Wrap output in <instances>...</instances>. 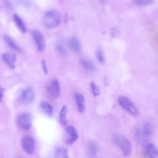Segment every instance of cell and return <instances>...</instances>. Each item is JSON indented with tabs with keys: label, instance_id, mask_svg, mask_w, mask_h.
I'll return each instance as SVG.
<instances>
[{
	"label": "cell",
	"instance_id": "cell-1",
	"mask_svg": "<svg viewBox=\"0 0 158 158\" xmlns=\"http://www.w3.org/2000/svg\"><path fill=\"white\" fill-rule=\"evenodd\" d=\"M61 16L60 13L55 10H48L45 13L43 19L44 26L48 29L53 28L61 23Z\"/></svg>",
	"mask_w": 158,
	"mask_h": 158
},
{
	"label": "cell",
	"instance_id": "cell-2",
	"mask_svg": "<svg viewBox=\"0 0 158 158\" xmlns=\"http://www.w3.org/2000/svg\"><path fill=\"white\" fill-rule=\"evenodd\" d=\"M113 139L115 144L123 154L126 156H130L132 151L130 141L125 137L119 134H114L113 136Z\"/></svg>",
	"mask_w": 158,
	"mask_h": 158
},
{
	"label": "cell",
	"instance_id": "cell-3",
	"mask_svg": "<svg viewBox=\"0 0 158 158\" xmlns=\"http://www.w3.org/2000/svg\"><path fill=\"white\" fill-rule=\"evenodd\" d=\"M118 101L121 106L127 112L130 114L136 116L139 114L138 108L128 98L124 96H119Z\"/></svg>",
	"mask_w": 158,
	"mask_h": 158
},
{
	"label": "cell",
	"instance_id": "cell-4",
	"mask_svg": "<svg viewBox=\"0 0 158 158\" xmlns=\"http://www.w3.org/2000/svg\"><path fill=\"white\" fill-rule=\"evenodd\" d=\"M32 119L31 115L30 113L23 112L17 115L16 121L17 125L20 129L28 131L31 127Z\"/></svg>",
	"mask_w": 158,
	"mask_h": 158
},
{
	"label": "cell",
	"instance_id": "cell-5",
	"mask_svg": "<svg viewBox=\"0 0 158 158\" xmlns=\"http://www.w3.org/2000/svg\"><path fill=\"white\" fill-rule=\"evenodd\" d=\"M35 94L33 89L31 87L26 88L20 91L18 99L23 105H28L32 103L34 101Z\"/></svg>",
	"mask_w": 158,
	"mask_h": 158
},
{
	"label": "cell",
	"instance_id": "cell-6",
	"mask_svg": "<svg viewBox=\"0 0 158 158\" xmlns=\"http://www.w3.org/2000/svg\"><path fill=\"white\" fill-rule=\"evenodd\" d=\"M21 144L23 149L27 154L31 155L35 152V143L34 139L31 136H24L22 139Z\"/></svg>",
	"mask_w": 158,
	"mask_h": 158
},
{
	"label": "cell",
	"instance_id": "cell-7",
	"mask_svg": "<svg viewBox=\"0 0 158 158\" xmlns=\"http://www.w3.org/2000/svg\"><path fill=\"white\" fill-rule=\"evenodd\" d=\"M46 91L50 98H57L60 93V87L58 81L56 79L52 80L47 86Z\"/></svg>",
	"mask_w": 158,
	"mask_h": 158
},
{
	"label": "cell",
	"instance_id": "cell-8",
	"mask_svg": "<svg viewBox=\"0 0 158 158\" xmlns=\"http://www.w3.org/2000/svg\"><path fill=\"white\" fill-rule=\"evenodd\" d=\"M31 35L38 51L41 52L44 50L45 43L43 34L39 31L34 30L32 31Z\"/></svg>",
	"mask_w": 158,
	"mask_h": 158
},
{
	"label": "cell",
	"instance_id": "cell-9",
	"mask_svg": "<svg viewBox=\"0 0 158 158\" xmlns=\"http://www.w3.org/2000/svg\"><path fill=\"white\" fill-rule=\"evenodd\" d=\"M65 142L68 144H73L78 139L77 131L73 126H69L67 127L65 129Z\"/></svg>",
	"mask_w": 158,
	"mask_h": 158
},
{
	"label": "cell",
	"instance_id": "cell-10",
	"mask_svg": "<svg viewBox=\"0 0 158 158\" xmlns=\"http://www.w3.org/2000/svg\"><path fill=\"white\" fill-rule=\"evenodd\" d=\"M144 153L147 157H158V147L152 143L146 144L145 146Z\"/></svg>",
	"mask_w": 158,
	"mask_h": 158
},
{
	"label": "cell",
	"instance_id": "cell-11",
	"mask_svg": "<svg viewBox=\"0 0 158 158\" xmlns=\"http://www.w3.org/2000/svg\"><path fill=\"white\" fill-rule=\"evenodd\" d=\"M2 58L6 64L12 69L15 68L16 55L12 53H5L2 55Z\"/></svg>",
	"mask_w": 158,
	"mask_h": 158
},
{
	"label": "cell",
	"instance_id": "cell-12",
	"mask_svg": "<svg viewBox=\"0 0 158 158\" xmlns=\"http://www.w3.org/2000/svg\"><path fill=\"white\" fill-rule=\"evenodd\" d=\"M13 19L16 26L23 33L27 32L26 27L22 19L18 15L14 14L13 15Z\"/></svg>",
	"mask_w": 158,
	"mask_h": 158
},
{
	"label": "cell",
	"instance_id": "cell-13",
	"mask_svg": "<svg viewBox=\"0 0 158 158\" xmlns=\"http://www.w3.org/2000/svg\"><path fill=\"white\" fill-rule=\"evenodd\" d=\"M87 150L89 155L92 157H95L98 151V147L94 142L90 141L87 144Z\"/></svg>",
	"mask_w": 158,
	"mask_h": 158
},
{
	"label": "cell",
	"instance_id": "cell-14",
	"mask_svg": "<svg viewBox=\"0 0 158 158\" xmlns=\"http://www.w3.org/2000/svg\"><path fill=\"white\" fill-rule=\"evenodd\" d=\"M75 97L78 111L80 112H83L85 109L84 97L80 94L77 93L75 95Z\"/></svg>",
	"mask_w": 158,
	"mask_h": 158
},
{
	"label": "cell",
	"instance_id": "cell-15",
	"mask_svg": "<svg viewBox=\"0 0 158 158\" xmlns=\"http://www.w3.org/2000/svg\"><path fill=\"white\" fill-rule=\"evenodd\" d=\"M40 108L47 115L51 116L53 113L52 106L48 103L44 101H41L39 103Z\"/></svg>",
	"mask_w": 158,
	"mask_h": 158
},
{
	"label": "cell",
	"instance_id": "cell-16",
	"mask_svg": "<svg viewBox=\"0 0 158 158\" xmlns=\"http://www.w3.org/2000/svg\"><path fill=\"white\" fill-rule=\"evenodd\" d=\"M68 44L69 48L73 52H77L80 50V42L76 37H73L71 38L69 41Z\"/></svg>",
	"mask_w": 158,
	"mask_h": 158
},
{
	"label": "cell",
	"instance_id": "cell-17",
	"mask_svg": "<svg viewBox=\"0 0 158 158\" xmlns=\"http://www.w3.org/2000/svg\"><path fill=\"white\" fill-rule=\"evenodd\" d=\"M55 158H68L69 157V152L68 149L64 147L57 148L54 153Z\"/></svg>",
	"mask_w": 158,
	"mask_h": 158
},
{
	"label": "cell",
	"instance_id": "cell-18",
	"mask_svg": "<svg viewBox=\"0 0 158 158\" xmlns=\"http://www.w3.org/2000/svg\"><path fill=\"white\" fill-rule=\"evenodd\" d=\"M68 107L67 105L62 106L59 113V118L60 123L63 125L66 124L68 122L67 118Z\"/></svg>",
	"mask_w": 158,
	"mask_h": 158
},
{
	"label": "cell",
	"instance_id": "cell-19",
	"mask_svg": "<svg viewBox=\"0 0 158 158\" xmlns=\"http://www.w3.org/2000/svg\"><path fill=\"white\" fill-rule=\"evenodd\" d=\"M3 39L5 43L10 47L16 51H20V48L10 37L5 35Z\"/></svg>",
	"mask_w": 158,
	"mask_h": 158
},
{
	"label": "cell",
	"instance_id": "cell-20",
	"mask_svg": "<svg viewBox=\"0 0 158 158\" xmlns=\"http://www.w3.org/2000/svg\"><path fill=\"white\" fill-rule=\"evenodd\" d=\"M81 63L83 67L87 70L93 71L95 69L94 64L91 61L86 60L82 59L81 60Z\"/></svg>",
	"mask_w": 158,
	"mask_h": 158
},
{
	"label": "cell",
	"instance_id": "cell-21",
	"mask_svg": "<svg viewBox=\"0 0 158 158\" xmlns=\"http://www.w3.org/2000/svg\"><path fill=\"white\" fill-rule=\"evenodd\" d=\"M141 131L144 135L146 137L151 135L152 133V129L151 125L148 123H145L143 125Z\"/></svg>",
	"mask_w": 158,
	"mask_h": 158
},
{
	"label": "cell",
	"instance_id": "cell-22",
	"mask_svg": "<svg viewBox=\"0 0 158 158\" xmlns=\"http://www.w3.org/2000/svg\"><path fill=\"white\" fill-rule=\"evenodd\" d=\"M55 49L57 52L61 55L64 56L66 53V50L64 47L60 42H58L56 44Z\"/></svg>",
	"mask_w": 158,
	"mask_h": 158
},
{
	"label": "cell",
	"instance_id": "cell-23",
	"mask_svg": "<svg viewBox=\"0 0 158 158\" xmlns=\"http://www.w3.org/2000/svg\"><path fill=\"white\" fill-rule=\"evenodd\" d=\"M90 86L92 93L95 97L99 95L100 94V90L99 87L95 84L94 82H91Z\"/></svg>",
	"mask_w": 158,
	"mask_h": 158
},
{
	"label": "cell",
	"instance_id": "cell-24",
	"mask_svg": "<svg viewBox=\"0 0 158 158\" xmlns=\"http://www.w3.org/2000/svg\"><path fill=\"white\" fill-rule=\"evenodd\" d=\"M97 57L98 61L101 63L104 62L105 60L104 54L102 50L98 49L96 52Z\"/></svg>",
	"mask_w": 158,
	"mask_h": 158
},
{
	"label": "cell",
	"instance_id": "cell-25",
	"mask_svg": "<svg viewBox=\"0 0 158 158\" xmlns=\"http://www.w3.org/2000/svg\"><path fill=\"white\" fill-rule=\"evenodd\" d=\"M154 0H135V3L141 6H146L151 4Z\"/></svg>",
	"mask_w": 158,
	"mask_h": 158
},
{
	"label": "cell",
	"instance_id": "cell-26",
	"mask_svg": "<svg viewBox=\"0 0 158 158\" xmlns=\"http://www.w3.org/2000/svg\"><path fill=\"white\" fill-rule=\"evenodd\" d=\"M41 63L44 72L45 74H47L48 72L45 61L44 60H42Z\"/></svg>",
	"mask_w": 158,
	"mask_h": 158
},
{
	"label": "cell",
	"instance_id": "cell-27",
	"mask_svg": "<svg viewBox=\"0 0 158 158\" xmlns=\"http://www.w3.org/2000/svg\"><path fill=\"white\" fill-rule=\"evenodd\" d=\"M104 83L105 85L107 86L109 85L110 84V79L107 76H105L104 79Z\"/></svg>",
	"mask_w": 158,
	"mask_h": 158
},
{
	"label": "cell",
	"instance_id": "cell-28",
	"mask_svg": "<svg viewBox=\"0 0 158 158\" xmlns=\"http://www.w3.org/2000/svg\"><path fill=\"white\" fill-rule=\"evenodd\" d=\"M4 89L3 88H1L0 93V102H1L2 101V100L3 98L4 92Z\"/></svg>",
	"mask_w": 158,
	"mask_h": 158
}]
</instances>
